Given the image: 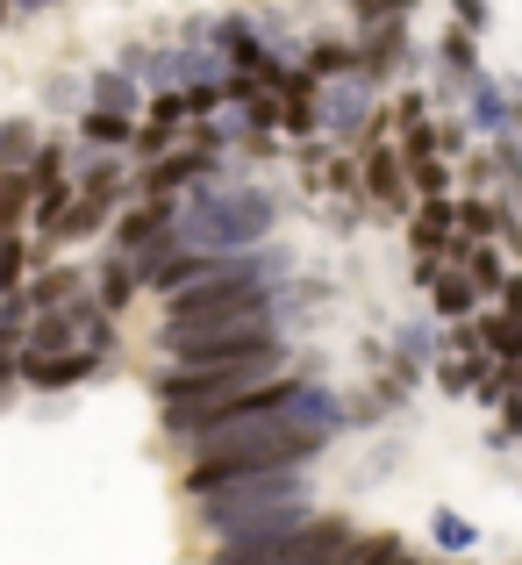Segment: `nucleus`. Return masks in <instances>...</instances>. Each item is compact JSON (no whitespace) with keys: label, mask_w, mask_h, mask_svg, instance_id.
<instances>
[{"label":"nucleus","mask_w":522,"mask_h":565,"mask_svg":"<svg viewBox=\"0 0 522 565\" xmlns=\"http://www.w3.org/2000/svg\"><path fill=\"white\" fill-rule=\"evenodd\" d=\"M294 386L301 380H273L251 408L222 415V423L193 429L179 451H187V480H179V494H201V487L215 480H244V472H308L322 451H330V437H316V429L294 423Z\"/></svg>","instance_id":"f257e3e1"},{"label":"nucleus","mask_w":522,"mask_h":565,"mask_svg":"<svg viewBox=\"0 0 522 565\" xmlns=\"http://www.w3.org/2000/svg\"><path fill=\"white\" fill-rule=\"evenodd\" d=\"M287 365H294L287 344L258 351V359H244V365H207V373L158 365V373H151V394H158V415H166V437L187 444L193 429H207V423H222V415L251 408V401H258L273 380H287Z\"/></svg>","instance_id":"f03ea898"},{"label":"nucleus","mask_w":522,"mask_h":565,"mask_svg":"<svg viewBox=\"0 0 522 565\" xmlns=\"http://www.w3.org/2000/svg\"><path fill=\"white\" fill-rule=\"evenodd\" d=\"M193 501V523L207 537H244V530H273V523H308L316 515V487L308 472H244V480H215Z\"/></svg>","instance_id":"7ed1b4c3"},{"label":"nucleus","mask_w":522,"mask_h":565,"mask_svg":"<svg viewBox=\"0 0 522 565\" xmlns=\"http://www.w3.org/2000/svg\"><path fill=\"white\" fill-rule=\"evenodd\" d=\"M273 222H279V201H273L265 186H230V180H215V186L179 193L172 244L230 258V250H258V244H273Z\"/></svg>","instance_id":"20e7f679"},{"label":"nucleus","mask_w":522,"mask_h":565,"mask_svg":"<svg viewBox=\"0 0 522 565\" xmlns=\"http://www.w3.org/2000/svg\"><path fill=\"white\" fill-rule=\"evenodd\" d=\"M273 344H287L279 308H265V316H230V322H193V330H158L166 365H187V373L244 365V359H258V351H273Z\"/></svg>","instance_id":"39448f33"},{"label":"nucleus","mask_w":522,"mask_h":565,"mask_svg":"<svg viewBox=\"0 0 522 565\" xmlns=\"http://www.w3.org/2000/svg\"><path fill=\"white\" fill-rule=\"evenodd\" d=\"M358 523L351 515H308V523H273V530H244V537H222L207 565H308L337 544H351Z\"/></svg>","instance_id":"423d86ee"},{"label":"nucleus","mask_w":522,"mask_h":565,"mask_svg":"<svg viewBox=\"0 0 522 565\" xmlns=\"http://www.w3.org/2000/svg\"><path fill=\"white\" fill-rule=\"evenodd\" d=\"M316 122L330 129L337 143H365L372 137V86L358 79V72H351V79H330L316 94Z\"/></svg>","instance_id":"0eeeda50"},{"label":"nucleus","mask_w":522,"mask_h":565,"mask_svg":"<svg viewBox=\"0 0 522 565\" xmlns=\"http://www.w3.org/2000/svg\"><path fill=\"white\" fill-rule=\"evenodd\" d=\"M94 373H100V359H86V351H57V359L22 351V359H14V380L36 386V394H65V386H86Z\"/></svg>","instance_id":"6e6552de"},{"label":"nucleus","mask_w":522,"mask_h":565,"mask_svg":"<svg viewBox=\"0 0 522 565\" xmlns=\"http://www.w3.org/2000/svg\"><path fill=\"white\" fill-rule=\"evenodd\" d=\"M179 222V201H143L129 215H115V258H143L151 244H166Z\"/></svg>","instance_id":"1a4fd4ad"},{"label":"nucleus","mask_w":522,"mask_h":565,"mask_svg":"<svg viewBox=\"0 0 522 565\" xmlns=\"http://www.w3.org/2000/svg\"><path fill=\"white\" fill-rule=\"evenodd\" d=\"M401 65H408V22H380V29L358 36V79H365V86L394 79Z\"/></svg>","instance_id":"9d476101"},{"label":"nucleus","mask_w":522,"mask_h":565,"mask_svg":"<svg viewBox=\"0 0 522 565\" xmlns=\"http://www.w3.org/2000/svg\"><path fill=\"white\" fill-rule=\"evenodd\" d=\"M86 273H72V265H51V273H29L22 279V301H29V316H57V308H72V301H86Z\"/></svg>","instance_id":"9b49d317"},{"label":"nucleus","mask_w":522,"mask_h":565,"mask_svg":"<svg viewBox=\"0 0 522 565\" xmlns=\"http://www.w3.org/2000/svg\"><path fill=\"white\" fill-rule=\"evenodd\" d=\"M365 193L380 207H408V172H401V151L394 143H380V137H365Z\"/></svg>","instance_id":"f8f14e48"},{"label":"nucleus","mask_w":522,"mask_h":565,"mask_svg":"<svg viewBox=\"0 0 522 565\" xmlns=\"http://www.w3.org/2000/svg\"><path fill=\"white\" fill-rule=\"evenodd\" d=\"M143 100H151V94H143L129 72H115V65H100L94 79H86V108H100V115H122V122H137Z\"/></svg>","instance_id":"ddd939ff"},{"label":"nucleus","mask_w":522,"mask_h":565,"mask_svg":"<svg viewBox=\"0 0 522 565\" xmlns=\"http://www.w3.org/2000/svg\"><path fill=\"white\" fill-rule=\"evenodd\" d=\"M408 244H415V258H451L458 207L451 201H423V215H408Z\"/></svg>","instance_id":"4468645a"},{"label":"nucleus","mask_w":522,"mask_h":565,"mask_svg":"<svg viewBox=\"0 0 522 565\" xmlns=\"http://www.w3.org/2000/svg\"><path fill=\"white\" fill-rule=\"evenodd\" d=\"M466 115H472V129H487V137H509V94H501V79H487V72H472L466 86Z\"/></svg>","instance_id":"2eb2a0df"},{"label":"nucleus","mask_w":522,"mask_h":565,"mask_svg":"<svg viewBox=\"0 0 522 565\" xmlns=\"http://www.w3.org/2000/svg\"><path fill=\"white\" fill-rule=\"evenodd\" d=\"M108 207L115 201H100V193H72V207L57 215V230L43 236V244H86V236H100L108 230Z\"/></svg>","instance_id":"dca6fc26"},{"label":"nucleus","mask_w":522,"mask_h":565,"mask_svg":"<svg viewBox=\"0 0 522 565\" xmlns=\"http://www.w3.org/2000/svg\"><path fill=\"white\" fill-rule=\"evenodd\" d=\"M301 72H308L316 86L351 79V72H358V43H308V51H301Z\"/></svg>","instance_id":"f3484780"},{"label":"nucleus","mask_w":522,"mask_h":565,"mask_svg":"<svg viewBox=\"0 0 522 565\" xmlns=\"http://www.w3.org/2000/svg\"><path fill=\"white\" fill-rule=\"evenodd\" d=\"M458 207V244H487V236L509 230V207L501 201H451Z\"/></svg>","instance_id":"a211bd4d"},{"label":"nucleus","mask_w":522,"mask_h":565,"mask_svg":"<svg viewBox=\"0 0 522 565\" xmlns=\"http://www.w3.org/2000/svg\"><path fill=\"white\" fill-rule=\"evenodd\" d=\"M129 294H137V265L108 258V265H100V279H94V308H100V316H122Z\"/></svg>","instance_id":"6ab92c4d"},{"label":"nucleus","mask_w":522,"mask_h":565,"mask_svg":"<svg viewBox=\"0 0 522 565\" xmlns=\"http://www.w3.org/2000/svg\"><path fill=\"white\" fill-rule=\"evenodd\" d=\"M36 122H29V115H8V122H0V172H29V158H36Z\"/></svg>","instance_id":"aec40b11"},{"label":"nucleus","mask_w":522,"mask_h":565,"mask_svg":"<svg viewBox=\"0 0 522 565\" xmlns=\"http://www.w3.org/2000/svg\"><path fill=\"white\" fill-rule=\"evenodd\" d=\"M79 137H86V151H122V143H137V122L86 108V115H79Z\"/></svg>","instance_id":"412c9836"},{"label":"nucleus","mask_w":522,"mask_h":565,"mask_svg":"<svg viewBox=\"0 0 522 565\" xmlns=\"http://www.w3.org/2000/svg\"><path fill=\"white\" fill-rule=\"evenodd\" d=\"M429 301H437V316H444V322H466L472 308H480V294H472V279H466V273H437Z\"/></svg>","instance_id":"4be33fe9"},{"label":"nucleus","mask_w":522,"mask_h":565,"mask_svg":"<svg viewBox=\"0 0 522 565\" xmlns=\"http://www.w3.org/2000/svg\"><path fill=\"white\" fill-rule=\"evenodd\" d=\"M487 166L509 180V215H522V143L515 137H494V158H487Z\"/></svg>","instance_id":"5701e85b"},{"label":"nucleus","mask_w":522,"mask_h":565,"mask_svg":"<svg viewBox=\"0 0 522 565\" xmlns=\"http://www.w3.org/2000/svg\"><path fill=\"white\" fill-rule=\"evenodd\" d=\"M401 172H408V186L423 193V201H451V193H444L451 186V166H444V158H415V166H401Z\"/></svg>","instance_id":"b1692460"},{"label":"nucleus","mask_w":522,"mask_h":565,"mask_svg":"<svg viewBox=\"0 0 522 565\" xmlns=\"http://www.w3.org/2000/svg\"><path fill=\"white\" fill-rule=\"evenodd\" d=\"M487 373H494L487 359H444V365H437V386H444V394H472Z\"/></svg>","instance_id":"393cba45"},{"label":"nucleus","mask_w":522,"mask_h":565,"mask_svg":"<svg viewBox=\"0 0 522 565\" xmlns=\"http://www.w3.org/2000/svg\"><path fill=\"white\" fill-rule=\"evenodd\" d=\"M429 537L444 544V552H472V544H480V530L466 523V515H451V509H437L429 515Z\"/></svg>","instance_id":"a878e982"},{"label":"nucleus","mask_w":522,"mask_h":565,"mask_svg":"<svg viewBox=\"0 0 522 565\" xmlns=\"http://www.w3.org/2000/svg\"><path fill=\"white\" fill-rule=\"evenodd\" d=\"M22 279H29V244L14 230V236H0V294H22Z\"/></svg>","instance_id":"bb28decb"},{"label":"nucleus","mask_w":522,"mask_h":565,"mask_svg":"<svg viewBox=\"0 0 522 565\" xmlns=\"http://www.w3.org/2000/svg\"><path fill=\"white\" fill-rule=\"evenodd\" d=\"M408 8L415 0H351V22H358V36H365V29H380V22H408Z\"/></svg>","instance_id":"cd10ccee"},{"label":"nucleus","mask_w":522,"mask_h":565,"mask_svg":"<svg viewBox=\"0 0 522 565\" xmlns=\"http://www.w3.org/2000/svg\"><path fill=\"white\" fill-rule=\"evenodd\" d=\"M401 558H408L401 537H358L351 544V565H401Z\"/></svg>","instance_id":"c85d7f7f"},{"label":"nucleus","mask_w":522,"mask_h":565,"mask_svg":"<svg viewBox=\"0 0 522 565\" xmlns=\"http://www.w3.org/2000/svg\"><path fill=\"white\" fill-rule=\"evenodd\" d=\"M487 22H494V8H487V0H451V29H466V36H487Z\"/></svg>","instance_id":"c756f323"},{"label":"nucleus","mask_w":522,"mask_h":565,"mask_svg":"<svg viewBox=\"0 0 522 565\" xmlns=\"http://www.w3.org/2000/svg\"><path fill=\"white\" fill-rule=\"evenodd\" d=\"M466 143H472L466 122H444V129H437V158H466Z\"/></svg>","instance_id":"7c9ffc66"},{"label":"nucleus","mask_w":522,"mask_h":565,"mask_svg":"<svg viewBox=\"0 0 522 565\" xmlns=\"http://www.w3.org/2000/svg\"><path fill=\"white\" fill-rule=\"evenodd\" d=\"M43 100H51V108H79L86 94H79V79H65V72H57V79L43 86Z\"/></svg>","instance_id":"2f4dec72"},{"label":"nucleus","mask_w":522,"mask_h":565,"mask_svg":"<svg viewBox=\"0 0 522 565\" xmlns=\"http://www.w3.org/2000/svg\"><path fill=\"white\" fill-rule=\"evenodd\" d=\"M14 359H22V351H14V344H0V408H8V401H14V386H22V380H14Z\"/></svg>","instance_id":"473e14b6"},{"label":"nucleus","mask_w":522,"mask_h":565,"mask_svg":"<svg viewBox=\"0 0 522 565\" xmlns=\"http://www.w3.org/2000/svg\"><path fill=\"white\" fill-rule=\"evenodd\" d=\"M358 544V537H351ZM351 544H337V552H322V558H308V565H351Z\"/></svg>","instance_id":"72a5a7b5"},{"label":"nucleus","mask_w":522,"mask_h":565,"mask_svg":"<svg viewBox=\"0 0 522 565\" xmlns=\"http://www.w3.org/2000/svg\"><path fill=\"white\" fill-rule=\"evenodd\" d=\"M43 8H57V0H8V14H43Z\"/></svg>","instance_id":"f704fd0d"},{"label":"nucleus","mask_w":522,"mask_h":565,"mask_svg":"<svg viewBox=\"0 0 522 565\" xmlns=\"http://www.w3.org/2000/svg\"><path fill=\"white\" fill-rule=\"evenodd\" d=\"M509 244H515V250H522V215H509Z\"/></svg>","instance_id":"c9c22d12"},{"label":"nucleus","mask_w":522,"mask_h":565,"mask_svg":"<svg viewBox=\"0 0 522 565\" xmlns=\"http://www.w3.org/2000/svg\"><path fill=\"white\" fill-rule=\"evenodd\" d=\"M0 22H8V0H0Z\"/></svg>","instance_id":"e433bc0d"}]
</instances>
